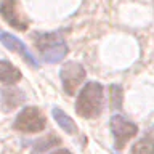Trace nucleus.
<instances>
[{"label": "nucleus", "mask_w": 154, "mask_h": 154, "mask_svg": "<svg viewBox=\"0 0 154 154\" xmlns=\"http://www.w3.org/2000/svg\"><path fill=\"white\" fill-rule=\"evenodd\" d=\"M47 119L43 112L35 106H27L16 116L13 122V128L24 133H38L45 128Z\"/></svg>", "instance_id": "nucleus-2"}, {"label": "nucleus", "mask_w": 154, "mask_h": 154, "mask_svg": "<svg viewBox=\"0 0 154 154\" xmlns=\"http://www.w3.org/2000/svg\"><path fill=\"white\" fill-rule=\"evenodd\" d=\"M132 152L133 154H154V127H151V130L138 143H135Z\"/></svg>", "instance_id": "nucleus-10"}, {"label": "nucleus", "mask_w": 154, "mask_h": 154, "mask_svg": "<svg viewBox=\"0 0 154 154\" xmlns=\"http://www.w3.org/2000/svg\"><path fill=\"white\" fill-rule=\"evenodd\" d=\"M51 154H72L69 149H58V151H55V152H51Z\"/></svg>", "instance_id": "nucleus-14"}, {"label": "nucleus", "mask_w": 154, "mask_h": 154, "mask_svg": "<svg viewBox=\"0 0 154 154\" xmlns=\"http://www.w3.org/2000/svg\"><path fill=\"white\" fill-rule=\"evenodd\" d=\"M58 143H60V138H56V137H48V138L40 140V141L35 144V149L40 152V151H43V149L50 148V146H53V144H58Z\"/></svg>", "instance_id": "nucleus-13"}, {"label": "nucleus", "mask_w": 154, "mask_h": 154, "mask_svg": "<svg viewBox=\"0 0 154 154\" xmlns=\"http://www.w3.org/2000/svg\"><path fill=\"white\" fill-rule=\"evenodd\" d=\"M2 96H3V104H5V109H13L16 108V106L21 103V101H24V93L21 90L18 88H7L2 91Z\"/></svg>", "instance_id": "nucleus-11"}, {"label": "nucleus", "mask_w": 154, "mask_h": 154, "mask_svg": "<svg viewBox=\"0 0 154 154\" xmlns=\"http://www.w3.org/2000/svg\"><path fill=\"white\" fill-rule=\"evenodd\" d=\"M111 106H112V109L122 108V88H120V85H111Z\"/></svg>", "instance_id": "nucleus-12"}, {"label": "nucleus", "mask_w": 154, "mask_h": 154, "mask_svg": "<svg viewBox=\"0 0 154 154\" xmlns=\"http://www.w3.org/2000/svg\"><path fill=\"white\" fill-rule=\"evenodd\" d=\"M48 45H43L42 48V58L47 63H58L67 55V45L64 42H50L47 40Z\"/></svg>", "instance_id": "nucleus-7"}, {"label": "nucleus", "mask_w": 154, "mask_h": 154, "mask_svg": "<svg viewBox=\"0 0 154 154\" xmlns=\"http://www.w3.org/2000/svg\"><path fill=\"white\" fill-rule=\"evenodd\" d=\"M51 114H53V119L56 120L58 125H60V127L64 130L66 133H69V135H75V133H77V125H75V122H74V120H72L63 109L53 108Z\"/></svg>", "instance_id": "nucleus-9"}, {"label": "nucleus", "mask_w": 154, "mask_h": 154, "mask_svg": "<svg viewBox=\"0 0 154 154\" xmlns=\"http://www.w3.org/2000/svg\"><path fill=\"white\" fill-rule=\"evenodd\" d=\"M0 42H2V43L8 48L10 51H14V53H18V55H21V56H23L24 60H26L31 66H34V67H37V66H38L37 60L34 58L32 53L27 50L26 43H24V42L21 40V38L14 37L13 34L5 32V31H2V29H0Z\"/></svg>", "instance_id": "nucleus-5"}, {"label": "nucleus", "mask_w": 154, "mask_h": 154, "mask_svg": "<svg viewBox=\"0 0 154 154\" xmlns=\"http://www.w3.org/2000/svg\"><path fill=\"white\" fill-rule=\"evenodd\" d=\"M103 85L98 82H88L77 95L75 112L84 119L98 117L103 111Z\"/></svg>", "instance_id": "nucleus-1"}, {"label": "nucleus", "mask_w": 154, "mask_h": 154, "mask_svg": "<svg viewBox=\"0 0 154 154\" xmlns=\"http://www.w3.org/2000/svg\"><path fill=\"white\" fill-rule=\"evenodd\" d=\"M61 82H63V88L67 95H74L77 87H79L85 79V69L80 63L75 61H67L63 64L61 71Z\"/></svg>", "instance_id": "nucleus-4"}, {"label": "nucleus", "mask_w": 154, "mask_h": 154, "mask_svg": "<svg viewBox=\"0 0 154 154\" xmlns=\"http://www.w3.org/2000/svg\"><path fill=\"white\" fill-rule=\"evenodd\" d=\"M109 127L114 137V146L116 149H124L128 140H132L138 133V127L128 119H125L120 114H114L109 120Z\"/></svg>", "instance_id": "nucleus-3"}, {"label": "nucleus", "mask_w": 154, "mask_h": 154, "mask_svg": "<svg viewBox=\"0 0 154 154\" xmlns=\"http://www.w3.org/2000/svg\"><path fill=\"white\" fill-rule=\"evenodd\" d=\"M21 80V71L13 66L10 61L0 60V84L2 85H13Z\"/></svg>", "instance_id": "nucleus-8"}, {"label": "nucleus", "mask_w": 154, "mask_h": 154, "mask_svg": "<svg viewBox=\"0 0 154 154\" xmlns=\"http://www.w3.org/2000/svg\"><path fill=\"white\" fill-rule=\"evenodd\" d=\"M0 14L10 26H13L18 31H26L27 29V19L18 11L16 0H3L0 5Z\"/></svg>", "instance_id": "nucleus-6"}]
</instances>
